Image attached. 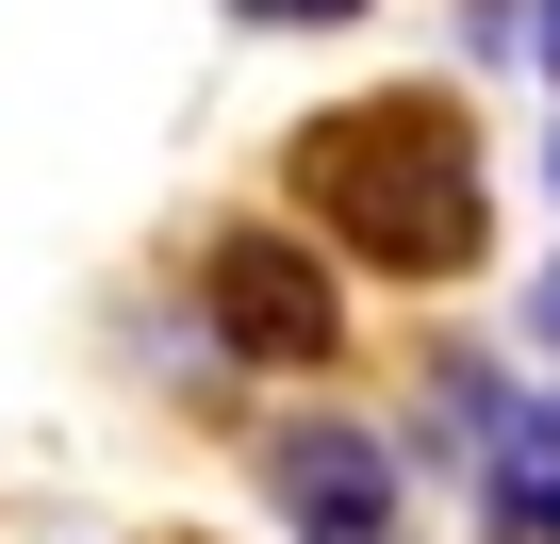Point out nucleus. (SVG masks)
<instances>
[{"label":"nucleus","mask_w":560,"mask_h":544,"mask_svg":"<svg viewBox=\"0 0 560 544\" xmlns=\"http://www.w3.org/2000/svg\"><path fill=\"white\" fill-rule=\"evenodd\" d=\"M264 495H280V528H298V544H412V511H396V445L347 429V413L264 429Z\"/></svg>","instance_id":"obj_3"},{"label":"nucleus","mask_w":560,"mask_h":544,"mask_svg":"<svg viewBox=\"0 0 560 544\" xmlns=\"http://www.w3.org/2000/svg\"><path fill=\"white\" fill-rule=\"evenodd\" d=\"M231 18H247V34H347L363 0H231Z\"/></svg>","instance_id":"obj_4"},{"label":"nucleus","mask_w":560,"mask_h":544,"mask_svg":"<svg viewBox=\"0 0 560 544\" xmlns=\"http://www.w3.org/2000/svg\"><path fill=\"white\" fill-rule=\"evenodd\" d=\"M544 347H560V281H544Z\"/></svg>","instance_id":"obj_7"},{"label":"nucleus","mask_w":560,"mask_h":544,"mask_svg":"<svg viewBox=\"0 0 560 544\" xmlns=\"http://www.w3.org/2000/svg\"><path fill=\"white\" fill-rule=\"evenodd\" d=\"M544 67H560V0H544Z\"/></svg>","instance_id":"obj_6"},{"label":"nucleus","mask_w":560,"mask_h":544,"mask_svg":"<svg viewBox=\"0 0 560 544\" xmlns=\"http://www.w3.org/2000/svg\"><path fill=\"white\" fill-rule=\"evenodd\" d=\"M198 331L231 347V363H264V380H314L330 347H347V281H330V247L314 231H214L198 247Z\"/></svg>","instance_id":"obj_2"},{"label":"nucleus","mask_w":560,"mask_h":544,"mask_svg":"<svg viewBox=\"0 0 560 544\" xmlns=\"http://www.w3.org/2000/svg\"><path fill=\"white\" fill-rule=\"evenodd\" d=\"M298 198L347 264H380V281H462V264L494 247V198H478V132L412 83V100H347L298 132Z\"/></svg>","instance_id":"obj_1"},{"label":"nucleus","mask_w":560,"mask_h":544,"mask_svg":"<svg viewBox=\"0 0 560 544\" xmlns=\"http://www.w3.org/2000/svg\"><path fill=\"white\" fill-rule=\"evenodd\" d=\"M527 528H560V413H527Z\"/></svg>","instance_id":"obj_5"}]
</instances>
